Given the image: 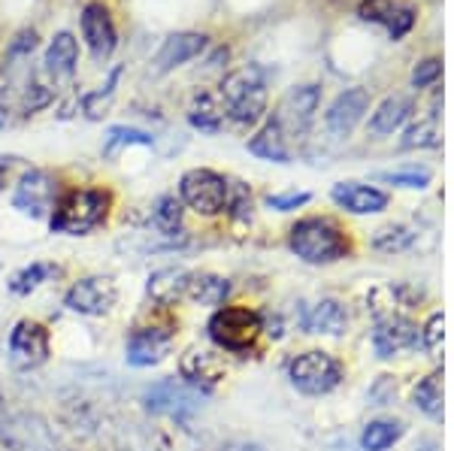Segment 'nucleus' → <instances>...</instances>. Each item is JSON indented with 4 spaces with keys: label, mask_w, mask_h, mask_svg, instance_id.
I'll list each match as a JSON object with an SVG mask.
<instances>
[{
    "label": "nucleus",
    "mask_w": 454,
    "mask_h": 451,
    "mask_svg": "<svg viewBox=\"0 0 454 451\" xmlns=\"http://www.w3.org/2000/svg\"><path fill=\"white\" fill-rule=\"evenodd\" d=\"M113 198L104 188H73L61 194L49 215V228L64 237H85L106 222Z\"/></svg>",
    "instance_id": "nucleus-1"
},
{
    "label": "nucleus",
    "mask_w": 454,
    "mask_h": 451,
    "mask_svg": "<svg viewBox=\"0 0 454 451\" xmlns=\"http://www.w3.org/2000/svg\"><path fill=\"white\" fill-rule=\"evenodd\" d=\"M288 249L306 264H333L351 252V243L333 218L309 215L288 230Z\"/></svg>",
    "instance_id": "nucleus-2"
},
{
    "label": "nucleus",
    "mask_w": 454,
    "mask_h": 451,
    "mask_svg": "<svg viewBox=\"0 0 454 451\" xmlns=\"http://www.w3.org/2000/svg\"><path fill=\"white\" fill-rule=\"evenodd\" d=\"M218 94H222L227 119H233L237 125H254L267 113V79L258 64L227 73Z\"/></svg>",
    "instance_id": "nucleus-3"
},
{
    "label": "nucleus",
    "mask_w": 454,
    "mask_h": 451,
    "mask_svg": "<svg viewBox=\"0 0 454 451\" xmlns=\"http://www.w3.org/2000/svg\"><path fill=\"white\" fill-rule=\"evenodd\" d=\"M209 339L231 354H248L263 333V318L248 307H224L209 318Z\"/></svg>",
    "instance_id": "nucleus-4"
},
{
    "label": "nucleus",
    "mask_w": 454,
    "mask_h": 451,
    "mask_svg": "<svg viewBox=\"0 0 454 451\" xmlns=\"http://www.w3.org/2000/svg\"><path fill=\"white\" fill-rule=\"evenodd\" d=\"M288 376L297 391H303V394H309V397H325V394H331L333 388H340L342 363L336 361L331 352L312 348V352L297 354V358L288 363Z\"/></svg>",
    "instance_id": "nucleus-5"
},
{
    "label": "nucleus",
    "mask_w": 454,
    "mask_h": 451,
    "mask_svg": "<svg viewBox=\"0 0 454 451\" xmlns=\"http://www.w3.org/2000/svg\"><path fill=\"white\" fill-rule=\"evenodd\" d=\"M179 198L197 215H218L227 203V179L207 167H194L179 179Z\"/></svg>",
    "instance_id": "nucleus-6"
},
{
    "label": "nucleus",
    "mask_w": 454,
    "mask_h": 451,
    "mask_svg": "<svg viewBox=\"0 0 454 451\" xmlns=\"http://www.w3.org/2000/svg\"><path fill=\"white\" fill-rule=\"evenodd\" d=\"M6 352H10L12 367L21 369V373H31V369L43 367L49 361V354H52V333H49L46 324L25 318L10 330Z\"/></svg>",
    "instance_id": "nucleus-7"
},
{
    "label": "nucleus",
    "mask_w": 454,
    "mask_h": 451,
    "mask_svg": "<svg viewBox=\"0 0 454 451\" xmlns=\"http://www.w3.org/2000/svg\"><path fill=\"white\" fill-rule=\"evenodd\" d=\"M145 409L152 416H167L176 421H188L192 416H197L203 406V394L192 385H182L176 379H160L145 391L143 397Z\"/></svg>",
    "instance_id": "nucleus-8"
},
{
    "label": "nucleus",
    "mask_w": 454,
    "mask_h": 451,
    "mask_svg": "<svg viewBox=\"0 0 454 451\" xmlns=\"http://www.w3.org/2000/svg\"><path fill=\"white\" fill-rule=\"evenodd\" d=\"M318 106H321V89L312 82L297 85V89H291L288 94H285L279 109L273 113V119H276V125L282 128L285 140H288V136L309 134Z\"/></svg>",
    "instance_id": "nucleus-9"
},
{
    "label": "nucleus",
    "mask_w": 454,
    "mask_h": 451,
    "mask_svg": "<svg viewBox=\"0 0 454 451\" xmlns=\"http://www.w3.org/2000/svg\"><path fill=\"white\" fill-rule=\"evenodd\" d=\"M176 346V324H143L134 327L128 337V346H124V354H128L130 367H155L173 352Z\"/></svg>",
    "instance_id": "nucleus-10"
},
{
    "label": "nucleus",
    "mask_w": 454,
    "mask_h": 451,
    "mask_svg": "<svg viewBox=\"0 0 454 451\" xmlns=\"http://www.w3.org/2000/svg\"><path fill=\"white\" fill-rule=\"evenodd\" d=\"M119 300V285L109 276H85V279L73 282L64 303L70 312L79 315H106Z\"/></svg>",
    "instance_id": "nucleus-11"
},
{
    "label": "nucleus",
    "mask_w": 454,
    "mask_h": 451,
    "mask_svg": "<svg viewBox=\"0 0 454 451\" xmlns=\"http://www.w3.org/2000/svg\"><path fill=\"white\" fill-rule=\"evenodd\" d=\"M12 206L31 218L49 215V209L55 206V179L46 170H27L16 185Z\"/></svg>",
    "instance_id": "nucleus-12"
},
{
    "label": "nucleus",
    "mask_w": 454,
    "mask_h": 451,
    "mask_svg": "<svg viewBox=\"0 0 454 451\" xmlns=\"http://www.w3.org/2000/svg\"><path fill=\"white\" fill-rule=\"evenodd\" d=\"M370 109V91L367 89H346L336 94V100L325 113V128L331 136H348L351 130L361 125V119Z\"/></svg>",
    "instance_id": "nucleus-13"
},
{
    "label": "nucleus",
    "mask_w": 454,
    "mask_h": 451,
    "mask_svg": "<svg viewBox=\"0 0 454 451\" xmlns=\"http://www.w3.org/2000/svg\"><path fill=\"white\" fill-rule=\"evenodd\" d=\"M179 373H182V379H185V385H192V388L212 391L227 376V367L212 348L192 346L185 354H182Z\"/></svg>",
    "instance_id": "nucleus-14"
},
{
    "label": "nucleus",
    "mask_w": 454,
    "mask_h": 451,
    "mask_svg": "<svg viewBox=\"0 0 454 451\" xmlns=\"http://www.w3.org/2000/svg\"><path fill=\"white\" fill-rule=\"evenodd\" d=\"M357 16L364 21H372V25H382L391 40H400L412 31L415 25V6L412 4H403V0H364Z\"/></svg>",
    "instance_id": "nucleus-15"
},
{
    "label": "nucleus",
    "mask_w": 454,
    "mask_h": 451,
    "mask_svg": "<svg viewBox=\"0 0 454 451\" xmlns=\"http://www.w3.org/2000/svg\"><path fill=\"white\" fill-rule=\"evenodd\" d=\"M421 343V333L415 330V324L403 315H385L376 322V330H372V348H376L379 358H394L397 352L409 346H419Z\"/></svg>",
    "instance_id": "nucleus-16"
},
{
    "label": "nucleus",
    "mask_w": 454,
    "mask_h": 451,
    "mask_svg": "<svg viewBox=\"0 0 454 451\" xmlns=\"http://www.w3.org/2000/svg\"><path fill=\"white\" fill-rule=\"evenodd\" d=\"M82 36L98 61H104V58L115 52L119 36H115L113 16H109V10L104 4H88L82 10Z\"/></svg>",
    "instance_id": "nucleus-17"
},
{
    "label": "nucleus",
    "mask_w": 454,
    "mask_h": 451,
    "mask_svg": "<svg viewBox=\"0 0 454 451\" xmlns=\"http://www.w3.org/2000/svg\"><path fill=\"white\" fill-rule=\"evenodd\" d=\"M207 46H209V40L203 34H192V31L170 34L164 40V46L155 52L152 70H155V73H170L176 67H182V64H188L192 58H197Z\"/></svg>",
    "instance_id": "nucleus-18"
},
{
    "label": "nucleus",
    "mask_w": 454,
    "mask_h": 451,
    "mask_svg": "<svg viewBox=\"0 0 454 451\" xmlns=\"http://www.w3.org/2000/svg\"><path fill=\"white\" fill-rule=\"evenodd\" d=\"M331 198L336 206L351 215H372L387 209V194L372 185H364V182H340V185H333Z\"/></svg>",
    "instance_id": "nucleus-19"
},
{
    "label": "nucleus",
    "mask_w": 454,
    "mask_h": 451,
    "mask_svg": "<svg viewBox=\"0 0 454 451\" xmlns=\"http://www.w3.org/2000/svg\"><path fill=\"white\" fill-rule=\"evenodd\" d=\"M415 113L412 97L406 94H394V97H385L382 104L376 106V113L370 115V134L372 136H387L397 128H403L409 121V115Z\"/></svg>",
    "instance_id": "nucleus-20"
},
{
    "label": "nucleus",
    "mask_w": 454,
    "mask_h": 451,
    "mask_svg": "<svg viewBox=\"0 0 454 451\" xmlns=\"http://www.w3.org/2000/svg\"><path fill=\"white\" fill-rule=\"evenodd\" d=\"M303 327L309 333H325V337H340L348 327V312L340 300L325 297L321 303H315L309 309V315L303 318Z\"/></svg>",
    "instance_id": "nucleus-21"
},
{
    "label": "nucleus",
    "mask_w": 454,
    "mask_h": 451,
    "mask_svg": "<svg viewBox=\"0 0 454 451\" xmlns=\"http://www.w3.org/2000/svg\"><path fill=\"white\" fill-rule=\"evenodd\" d=\"M188 279L192 273L182 270V267H164V270H155L149 276V297L158 303V307H173L185 297L188 291Z\"/></svg>",
    "instance_id": "nucleus-22"
},
{
    "label": "nucleus",
    "mask_w": 454,
    "mask_h": 451,
    "mask_svg": "<svg viewBox=\"0 0 454 451\" xmlns=\"http://www.w3.org/2000/svg\"><path fill=\"white\" fill-rule=\"evenodd\" d=\"M76 61H79V43L76 36L70 31H61L52 36V43H49L46 49V73L55 79H67L73 76V70H76Z\"/></svg>",
    "instance_id": "nucleus-23"
},
{
    "label": "nucleus",
    "mask_w": 454,
    "mask_h": 451,
    "mask_svg": "<svg viewBox=\"0 0 454 451\" xmlns=\"http://www.w3.org/2000/svg\"><path fill=\"white\" fill-rule=\"evenodd\" d=\"M227 119V109L222 104V94L200 91L194 94L192 109H188V121L200 130V134H218Z\"/></svg>",
    "instance_id": "nucleus-24"
},
{
    "label": "nucleus",
    "mask_w": 454,
    "mask_h": 451,
    "mask_svg": "<svg viewBox=\"0 0 454 451\" xmlns=\"http://www.w3.org/2000/svg\"><path fill=\"white\" fill-rule=\"evenodd\" d=\"M248 152L252 155L263 158V161H276V164H288L291 152H288V140H285L282 128L276 125V119H270L258 134L248 140Z\"/></svg>",
    "instance_id": "nucleus-25"
},
{
    "label": "nucleus",
    "mask_w": 454,
    "mask_h": 451,
    "mask_svg": "<svg viewBox=\"0 0 454 451\" xmlns=\"http://www.w3.org/2000/svg\"><path fill=\"white\" fill-rule=\"evenodd\" d=\"M227 294H231V282L215 273H192V279H188L185 297L194 300L197 307H222Z\"/></svg>",
    "instance_id": "nucleus-26"
},
{
    "label": "nucleus",
    "mask_w": 454,
    "mask_h": 451,
    "mask_svg": "<svg viewBox=\"0 0 454 451\" xmlns=\"http://www.w3.org/2000/svg\"><path fill=\"white\" fill-rule=\"evenodd\" d=\"M182 203L176 200V194H160V198L152 203V224L160 237L173 239V237H182Z\"/></svg>",
    "instance_id": "nucleus-27"
},
{
    "label": "nucleus",
    "mask_w": 454,
    "mask_h": 451,
    "mask_svg": "<svg viewBox=\"0 0 454 451\" xmlns=\"http://www.w3.org/2000/svg\"><path fill=\"white\" fill-rule=\"evenodd\" d=\"M400 436H403L400 421H387V418L370 421L361 433V448L364 451H387L394 442H400Z\"/></svg>",
    "instance_id": "nucleus-28"
},
{
    "label": "nucleus",
    "mask_w": 454,
    "mask_h": 451,
    "mask_svg": "<svg viewBox=\"0 0 454 451\" xmlns=\"http://www.w3.org/2000/svg\"><path fill=\"white\" fill-rule=\"evenodd\" d=\"M415 406L430 418H442V373L424 376L415 388Z\"/></svg>",
    "instance_id": "nucleus-29"
},
{
    "label": "nucleus",
    "mask_w": 454,
    "mask_h": 451,
    "mask_svg": "<svg viewBox=\"0 0 454 451\" xmlns=\"http://www.w3.org/2000/svg\"><path fill=\"white\" fill-rule=\"evenodd\" d=\"M412 243H415V230L406 228V224H385V228H379L376 237H372V249L385 252V254L406 252Z\"/></svg>",
    "instance_id": "nucleus-30"
},
{
    "label": "nucleus",
    "mask_w": 454,
    "mask_h": 451,
    "mask_svg": "<svg viewBox=\"0 0 454 451\" xmlns=\"http://www.w3.org/2000/svg\"><path fill=\"white\" fill-rule=\"evenodd\" d=\"M55 273H58L55 264H31V267H25V270L12 273L10 291H12V294H19V297H25V294H31V291L40 288L43 282H46L49 276H55Z\"/></svg>",
    "instance_id": "nucleus-31"
},
{
    "label": "nucleus",
    "mask_w": 454,
    "mask_h": 451,
    "mask_svg": "<svg viewBox=\"0 0 454 451\" xmlns=\"http://www.w3.org/2000/svg\"><path fill=\"white\" fill-rule=\"evenodd\" d=\"M155 140H152L145 130H137V128H109L106 130V143H104V155L106 158H115L119 152L124 149V145H152Z\"/></svg>",
    "instance_id": "nucleus-32"
},
{
    "label": "nucleus",
    "mask_w": 454,
    "mask_h": 451,
    "mask_svg": "<svg viewBox=\"0 0 454 451\" xmlns=\"http://www.w3.org/2000/svg\"><path fill=\"white\" fill-rule=\"evenodd\" d=\"M224 209L231 213V218H237V222H248V218H252V191H248V185L227 179V203H224Z\"/></svg>",
    "instance_id": "nucleus-33"
},
{
    "label": "nucleus",
    "mask_w": 454,
    "mask_h": 451,
    "mask_svg": "<svg viewBox=\"0 0 454 451\" xmlns=\"http://www.w3.org/2000/svg\"><path fill=\"white\" fill-rule=\"evenodd\" d=\"M376 179L382 182H391V185H400V188H427L430 185V170L427 167H406V170H387V173H376Z\"/></svg>",
    "instance_id": "nucleus-34"
},
{
    "label": "nucleus",
    "mask_w": 454,
    "mask_h": 451,
    "mask_svg": "<svg viewBox=\"0 0 454 451\" xmlns=\"http://www.w3.org/2000/svg\"><path fill=\"white\" fill-rule=\"evenodd\" d=\"M439 143V130H436V119L419 121L406 130L403 136V149H430V145Z\"/></svg>",
    "instance_id": "nucleus-35"
},
{
    "label": "nucleus",
    "mask_w": 454,
    "mask_h": 451,
    "mask_svg": "<svg viewBox=\"0 0 454 451\" xmlns=\"http://www.w3.org/2000/svg\"><path fill=\"white\" fill-rule=\"evenodd\" d=\"M442 337H445V315L442 312H434L421 330V346L436 358V354L442 352Z\"/></svg>",
    "instance_id": "nucleus-36"
},
{
    "label": "nucleus",
    "mask_w": 454,
    "mask_h": 451,
    "mask_svg": "<svg viewBox=\"0 0 454 451\" xmlns=\"http://www.w3.org/2000/svg\"><path fill=\"white\" fill-rule=\"evenodd\" d=\"M115 79H119V70L109 76V82H106V89L104 91H94V94H85V100H82V106H85V115L88 119H100L104 115V109L109 106V100H113V85H115Z\"/></svg>",
    "instance_id": "nucleus-37"
},
{
    "label": "nucleus",
    "mask_w": 454,
    "mask_h": 451,
    "mask_svg": "<svg viewBox=\"0 0 454 451\" xmlns=\"http://www.w3.org/2000/svg\"><path fill=\"white\" fill-rule=\"evenodd\" d=\"M439 76H442V61L439 58H424L412 70V85L415 89H430Z\"/></svg>",
    "instance_id": "nucleus-38"
},
{
    "label": "nucleus",
    "mask_w": 454,
    "mask_h": 451,
    "mask_svg": "<svg viewBox=\"0 0 454 451\" xmlns=\"http://www.w3.org/2000/svg\"><path fill=\"white\" fill-rule=\"evenodd\" d=\"M52 97H55L52 89L34 82V85H27L25 97H21V109H25L27 115H34V113H40V109H46L49 104H52Z\"/></svg>",
    "instance_id": "nucleus-39"
},
{
    "label": "nucleus",
    "mask_w": 454,
    "mask_h": 451,
    "mask_svg": "<svg viewBox=\"0 0 454 451\" xmlns=\"http://www.w3.org/2000/svg\"><path fill=\"white\" fill-rule=\"evenodd\" d=\"M309 203V194L306 191H288V194H270L267 206L276 209V213H291V209H300Z\"/></svg>",
    "instance_id": "nucleus-40"
},
{
    "label": "nucleus",
    "mask_w": 454,
    "mask_h": 451,
    "mask_svg": "<svg viewBox=\"0 0 454 451\" xmlns=\"http://www.w3.org/2000/svg\"><path fill=\"white\" fill-rule=\"evenodd\" d=\"M394 397H397V388H394L391 376H382V379L376 382V388L370 391V406H387Z\"/></svg>",
    "instance_id": "nucleus-41"
},
{
    "label": "nucleus",
    "mask_w": 454,
    "mask_h": 451,
    "mask_svg": "<svg viewBox=\"0 0 454 451\" xmlns=\"http://www.w3.org/2000/svg\"><path fill=\"white\" fill-rule=\"evenodd\" d=\"M36 49V34L34 31H21L16 40L10 43V58H25Z\"/></svg>",
    "instance_id": "nucleus-42"
},
{
    "label": "nucleus",
    "mask_w": 454,
    "mask_h": 451,
    "mask_svg": "<svg viewBox=\"0 0 454 451\" xmlns=\"http://www.w3.org/2000/svg\"><path fill=\"white\" fill-rule=\"evenodd\" d=\"M16 167V158H0V191L6 188V182H10V170Z\"/></svg>",
    "instance_id": "nucleus-43"
},
{
    "label": "nucleus",
    "mask_w": 454,
    "mask_h": 451,
    "mask_svg": "<svg viewBox=\"0 0 454 451\" xmlns=\"http://www.w3.org/2000/svg\"><path fill=\"white\" fill-rule=\"evenodd\" d=\"M415 451H439L436 439H421L419 446H415Z\"/></svg>",
    "instance_id": "nucleus-44"
},
{
    "label": "nucleus",
    "mask_w": 454,
    "mask_h": 451,
    "mask_svg": "<svg viewBox=\"0 0 454 451\" xmlns=\"http://www.w3.org/2000/svg\"><path fill=\"white\" fill-rule=\"evenodd\" d=\"M6 125H10V109L0 106V128H6Z\"/></svg>",
    "instance_id": "nucleus-45"
},
{
    "label": "nucleus",
    "mask_w": 454,
    "mask_h": 451,
    "mask_svg": "<svg viewBox=\"0 0 454 451\" xmlns=\"http://www.w3.org/2000/svg\"><path fill=\"white\" fill-rule=\"evenodd\" d=\"M233 451H263L261 446H254V442H246V446H237Z\"/></svg>",
    "instance_id": "nucleus-46"
},
{
    "label": "nucleus",
    "mask_w": 454,
    "mask_h": 451,
    "mask_svg": "<svg viewBox=\"0 0 454 451\" xmlns=\"http://www.w3.org/2000/svg\"><path fill=\"white\" fill-rule=\"evenodd\" d=\"M0 409H4V397H0Z\"/></svg>",
    "instance_id": "nucleus-47"
}]
</instances>
